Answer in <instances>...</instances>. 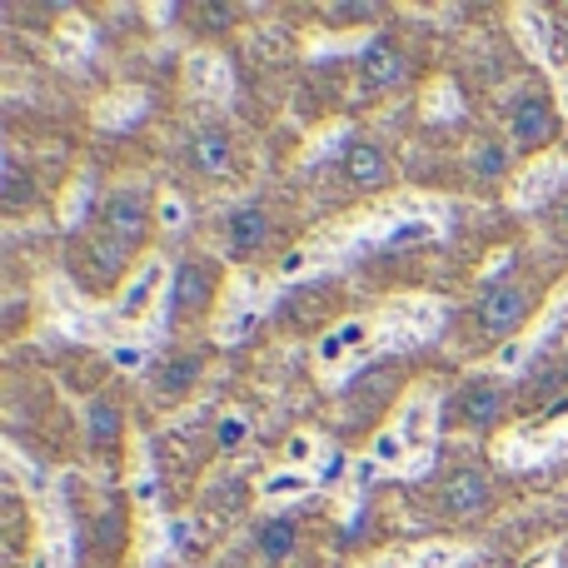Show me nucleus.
I'll use <instances>...</instances> for the list:
<instances>
[{
    "label": "nucleus",
    "instance_id": "f257e3e1",
    "mask_svg": "<svg viewBox=\"0 0 568 568\" xmlns=\"http://www.w3.org/2000/svg\"><path fill=\"white\" fill-rule=\"evenodd\" d=\"M474 314H479L484 334H514L534 314V294H529V284H519V280H499L479 294V310Z\"/></svg>",
    "mask_w": 568,
    "mask_h": 568
},
{
    "label": "nucleus",
    "instance_id": "f03ea898",
    "mask_svg": "<svg viewBox=\"0 0 568 568\" xmlns=\"http://www.w3.org/2000/svg\"><path fill=\"white\" fill-rule=\"evenodd\" d=\"M100 225H105V235L135 245V240L150 230V200H145V190H140V185H120L115 195L105 200V210H100Z\"/></svg>",
    "mask_w": 568,
    "mask_h": 568
},
{
    "label": "nucleus",
    "instance_id": "7ed1b4c3",
    "mask_svg": "<svg viewBox=\"0 0 568 568\" xmlns=\"http://www.w3.org/2000/svg\"><path fill=\"white\" fill-rule=\"evenodd\" d=\"M434 504H439V514H449V519H479V514L489 509V479H484L479 469H459L439 484Z\"/></svg>",
    "mask_w": 568,
    "mask_h": 568
},
{
    "label": "nucleus",
    "instance_id": "20e7f679",
    "mask_svg": "<svg viewBox=\"0 0 568 568\" xmlns=\"http://www.w3.org/2000/svg\"><path fill=\"white\" fill-rule=\"evenodd\" d=\"M499 414H504L499 379H469L459 389V399H454V419H459L464 429H494Z\"/></svg>",
    "mask_w": 568,
    "mask_h": 568
},
{
    "label": "nucleus",
    "instance_id": "39448f33",
    "mask_svg": "<svg viewBox=\"0 0 568 568\" xmlns=\"http://www.w3.org/2000/svg\"><path fill=\"white\" fill-rule=\"evenodd\" d=\"M210 294H215V265L210 260H185V265L175 270V290H170V310L185 320V314L205 310Z\"/></svg>",
    "mask_w": 568,
    "mask_h": 568
},
{
    "label": "nucleus",
    "instance_id": "423d86ee",
    "mask_svg": "<svg viewBox=\"0 0 568 568\" xmlns=\"http://www.w3.org/2000/svg\"><path fill=\"white\" fill-rule=\"evenodd\" d=\"M359 75H364V85H369V90H389V85H399V80L409 75V65H404V50L394 45V40L374 36L369 45L359 50Z\"/></svg>",
    "mask_w": 568,
    "mask_h": 568
},
{
    "label": "nucleus",
    "instance_id": "0eeeda50",
    "mask_svg": "<svg viewBox=\"0 0 568 568\" xmlns=\"http://www.w3.org/2000/svg\"><path fill=\"white\" fill-rule=\"evenodd\" d=\"M509 135H514V145H519V150L549 145V140H554V110H549V100H544V95H524L519 105H514V115H509Z\"/></svg>",
    "mask_w": 568,
    "mask_h": 568
},
{
    "label": "nucleus",
    "instance_id": "6e6552de",
    "mask_svg": "<svg viewBox=\"0 0 568 568\" xmlns=\"http://www.w3.org/2000/svg\"><path fill=\"white\" fill-rule=\"evenodd\" d=\"M339 170H344V180L359 190H379L384 180H389V160H384V150L374 145V140H349L339 155Z\"/></svg>",
    "mask_w": 568,
    "mask_h": 568
},
{
    "label": "nucleus",
    "instance_id": "1a4fd4ad",
    "mask_svg": "<svg viewBox=\"0 0 568 568\" xmlns=\"http://www.w3.org/2000/svg\"><path fill=\"white\" fill-rule=\"evenodd\" d=\"M230 255H255V250H265L270 240V210L265 205H240L235 215H230Z\"/></svg>",
    "mask_w": 568,
    "mask_h": 568
},
{
    "label": "nucleus",
    "instance_id": "9d476101",
    "mask_svg": "<svg viewBox=\"0 0 568 568\" xmlns=\"http://www.w3.org/2000/svg\"><path fill=\"white\" fill-rule=\"evenodd\" d=\"M190 155H195V165L205 170V175H230V170H235V140L220 125H205V130H195Z\"/></svg>",
    "mask_w": 568,
    "mask_h": 568
},
{
    "label": "nucleus",
    "instance_id": "9b49d317",
    "mask_svg": "<svg viewBox=\"0 0 568 568\" xmlns=\"http://www.w3.org/2000/svg\"><path fill=\"white\" fill-rule=\"evenodd\" d=\"M160 284H165V265H160V260H155V265H145L135 280L125 284V290H120V304H115V310H120V320H140V314H145L150 304H155Z\"/></svg>",
    "mask_w": 568,
    "mask_h": 568
},
{
    "label": "nucleus",
    "instance_id": "f8f14e48",
    "mask_svg": "<svg viewBox=\"0 0 568 568\" xmlns=\"http://www.w3.org/2000/svg\"><path fill=\"white\" fill-rule=\"evenodd\" d=\"M394 434L404 439V449H429V434H434V404H429V394H414V399H404Z\"/></svg>",
    "mask_w": 568,
    "mask_h": 568
},
{
    "label": "nucleus",
    "instance_id": "ddd939ff",
    "mask_svg": "<svg viewBox=\"0 0 568 568\" xmlns=\"http://www.w3.org/2000/svg\"><path fill=\"white\" fill-rule=\"evenodd\" d=\"M434 320H439V310H434L429 300H404V304H394V310H389V334H394V344H409V339H419V334H429Z\"/></svg>",
    "mask_w": 568,
    "mask_h": 568
},
{
    "label": "nucleus",
    "instance_id": "4468645a",
    "mask_svg": "<svg viewBox=\"0 0 568 568\" xmlns=\"http://www.w3.org/2000/svg\"><path fill=\"white\" fill-rule=\"evenodd\" d=\"M200 374H205V354H175V359L160 369L155 394L160 399H180V394H190L200 384Z\"/></svg>",
    "mask_w": 568,
    "mask_h": 568
},
{
    "label": "nucleus",
    "instance_id": "2eb2a0df",
    "mask_svg": "<svg viewBox=\"0 0 568 568\" xmlns=\"http://www.w3.org/2000/svg\"><path fill=\"white\" fill-rule=\"evenodd\" d=\"M130 250H135V245H125V240H115V235H105V230H100V235L90 240V275H95L100 284L120 280V275H125V265H130Z\"/></svg>",
    "mask_w": 568,
    "mask_h": 568
},
{
    "label": "nucleus",
    "instance_id": "dca6fc26",
    "mask_svg": "<svg viewBox=\"0 0 568 568\" xmlns=\"http://www.w3.org/2000/svg\"><path fill=\"white\" fill-rule=\"evenodd\" d=\"M364 339H369V329H364L359 320H344V324H334V329L320 339V349H314V359H320V369H334V364H339L344 354L364 349Z\"/></svg>",
    "mask_w": 568,
    "mask_h": 568
},
{
    "label": "nucleus",
    "instance_id": "f3484780",
    "mask_svg": "<svg viewBox=\"0 0 568 568\" xmlns=\"http://www.w3.org/2000/svg\"><path fill=\"white\" fill-rule=\"evenodd\" d=\"M85 434L95 449H110V444H120V434H125V414H120V404L110 399H90L85 409Z\"/></svg>",
    "mask_w": 568,
    "mask_h": 568
},
{
    "label": "nucleus",
    "instance_id": "a211bd4d",
    "mask_svg": "<svg viewBox=\"0 0 568 568\" xmlns=\"http://www.w3.org/2000/svg\"><path fill=\"white\" fill-rule=\"evenodd\" d=\"M255 544H260V554L265 559H290L294 554V544H300V529H294V519H265L255 529Z\"/></svg>",
    "mask_w": 568,
    "mask_h": 568
},
{
    "label": "nucleus",
    "instance_id": "6ab92c4d",
    "mask_svg": "<svg viewBox=\"0 0 568 568\" xmlns=\"http://www.w3.org/2000/svg\"><path fill=\"white\" fill-rule=\"evenodd\" d=\"M554 180H564V165H559V160H549V165L534 170V175L524 180L519 190H514V200H519V205H534V200H544V195L554 190Z\"/></svg>",
    "mask_w": 568,
    "mask_h": 568
},
{
    "label": "nucleus",
    "instance_id": "aec40b11",
    "mask_svg": "<svg viewBox=\"0 0 568 568\" xmlns=\"http://www.w3.org/2000/svg\"><path fill=\"white\" fill-rule=\"evenodd\" d=\"M190 85L205 90V95H225V70L215 55H195L190 60Z\"/></svg>",
    "mask_w": 568,
    "mask_h": 568
},
{
    "label": "nucleus",
    "instance_id": "412c9836",
    "mask_svg": "<svg viewBox=\"0 0 568 568\" xmlns=\"http://www.w3.org/2000/svg\"><path fill=\"white\" fill-rule=\"evenodd\" d=\"M260 494H265V499H294V494H310V479L294 469H280V474L260 479Z\"/></svg>",
    "mask_w": 568,
    "mask_h": 568
},
{
    "label": "nucleus",
    "instance_id": "4be33fe9",
    "mask_svg": "<svg viewBox=\"0 0 568 568\" xmlns=\"http://www.w3.org/2000/svg\"><path fill=\"white\" fill-rule=\"evenodd\" d=\"M504 170H509V150L494 145V140H484V145L474 150V175H479V180H499Z\"/></svg>",
    "mask_w": 568,
    "mask_h": 568
},
{
    "label": "nucleus",
    "instance_id": "5701e85b",
    "mask_svg": "<svg viewBox=\"0 0 568 568\" xmlns=\"http://www.w3.org/2000/svg\"><path fill=\"white\" fill-rule=\"evenodd\" d=\"M0 200H6V210H20L30 200V175L20 170L16 155H6V190H0Z\"/></svg>",
    "mask_w": 568,
    "mask_h": 568
},
{
    "label": "nucleus",
    "instance_id": "b1692460",
    "mask_svg": "<svg viewBox=\"0 0 568 568\" xmlns=\"http://www.w3.org/2000/svg\"><path fill=\"white\" fill-rule=\"evenodd\" d=\"M215 439H220V449H225V454H235L240 444L250 439V419H245V414H225V419H220V429H215Z\"/></svg>",
    "mask_w": 568,
    "mask_h": 568
},
{
    "label": "nucleus",
    "instance_id": "393cba45",
    "mask_svg": "<svg viewBox=\"0 0 568 568\" xmlns=\"http://www.w3.org/2000/svg\"><path fill=\"white\" fill-rule=\"evenodd\" d=\"M384 240H389L394 250H399V245H424V240H434V225H429V220H404V225H394Z\"/></svg>",
    "mask_w": 568,
    "mask_h": 568
},
{
    "label": "nucleus",
    "instance_id": "a878e982",
    "mask_svg": "<svg viewBox=\"0 0 568 568\" xmlns=\"http://www.w3.org/2000/svg\"><path fill=\"white\" fill-rule=\"evenodd\" d=\"M95 539H100V549H105V554L125 549V519H120V509H110V514H105V519H100Z\"/></svg>",
    "mask_w": 568,
    "mask_h": 568
},
{
    "label": "nucleus",
    "instance_id": "bb28decb",
    "mask_svg": "<svg viewBox=\"0 0 568 568\" xmlns=\"http://www.w3.org/2000/svg\"><path fill=\"white\" fill-rule=\"evenodd\" d=\"M464 564V549H449V544H429V549L419 554V564L414 568H459Z\"/></svg>",
    "mask_w": 568,
    "mask_h": 568
},
{
    "label": "nucleus",
    "instance_id": "cd10ccee",
    "mask_svg": "<svg viewBox=\"0 0 568 568\" xmlns=\"http://www.w3.org/2000/svg\"><path fill=\"white\" fill-rule=\"evenodd\" d=\"M324 16L329 20H374L379 16V6H374V0H344V6H329Z\"/></svg>",
    "mask_w": 568,
    "mask_h": 568
},
{
    "label": "nucleus",
    "instance_id": "c85d7f7f",
    "mask_svg": "<svg viewBox=\"0 0 568 568\" xmlns=\"http://www.w3.org/2000/svg\"><path fill=\"white\" fill-rule=\"evenodd\" d=\"M394 459H404V439L399 434H379V439H374V464H394Z\"/></svg>",
    "mask_w": 568,
    "mask_h": 568
},
{
    "label": "nucleus",
    "instance_id": "c756f323",
    "mask_svg": "<svg viewBox=\"0 0 568 568\" xmlns=\"http://www.w3.org/2000/svg\"><path fill=\"white\" fill-rule=\"evenodd\" d=\"M195 20H205V30H225L235 20V6H200Z\"/></svg>",
    "mask_w": 568,
    "mask_h": 568
},
{
    "label": "nucleus",
    "instance_id": "7c9ffc66",
    "mask_svg": "<svg viewBox=\"0 0 568 568\" xmlns=\"http://www.w3.org/2000/svg\"><path fill=\"white\" fill-rule=\"evenodd\" d=\"M349 474V459L344 454H324V464H320V484H334V479H344Z\"/></svg>",
    "mask_w": 568,
    "mask_h": 568
},
{
    "label": "nucleus",
    "instance_id": "2f4dec72",
    "mask_svg": "<svg viewBox=\"0 0 568 568\" xmlns=\"http://www.w3.org/2000/svg\"><path fill=\"white\" fill-rule=\"evenodd\" d=\"M160 220H165L170 230H180V225H185V205H180L175 195H165V200H160Z\"/></svg>",
    "mask_w": 568,
    "mask_h": 568
},
{
    "label": "nucleus",
    "instance_id": "473e14b6",
    "mask_svg": "<svg viewBox=\"0 0 568 568\" xmlns=\"http://www.w3.org/2000/svg\"><path fill=\"white\" fill-rule=\"evenodd\" d=\"M110 359H115V364H120V369H135V364H140V359H145V354H140V349H135V344H115V354H110Z\"/></svg>",
    "mask_w": 568,
    "mask_h": 568
},
{
    "label": "nucleus",
    "instance_id": "72a5a7b5",
    "mask_svg": "<svg viewBox=\"0 0 568 568\" xmlns=\"http://www.w3.org/2000/svg\"><path fill=\"white\" fill-rule=\"evenodd\" d=\"M554 230H559V235L568 240V190H564L559 200H554Z\"/></svg>",
    "mask_w": 568,
    "mask_h": 568
},
{
    "label": "nucleus",
    "instance_id": "f704fd0d",
    "mask_svg": "<svg viewBox=\"0 0 568 568\" xmlns=\"http://www.w3.org/2000/svg\"><path fill=\"white\" fill-rule=\"evenodd\" d=\"M310 454H314V444L304 439V434H300V439H290V464H304Z\"/></svg>",
    "mask_w": 568,
    "mask_h": 568
},
{
    "label": "nucleus",
    "instance_id": "c9c22d12",
    "mask_svg": "<svg viewBox=\"0 0 568 568\" xmlns=\"http://www.w3.org/2000/svg\"><path fill=\"white\" fill-rule=\"evenodd\" d=\"M304 270V250H290V255L280 260V275H300Z\"/></svg>",
    "mask_w": 568,
    "mask_h": 568
},
{
    "label": "nucleus",
    "instance_id": "e433bc0d",
    "mask_svg": "<svg viewBox=\"0 0 568 568\" xmlns=\"http://www.w3.org/2000/svg\"><path fill=\"white\" fill-rule=\"evenodd\" d=\"M559 20H568V6H564V10H559Z\"/></svg>",
    "mask_w": 568,
    "mask_h": 568
},
{
    "label": "nucleus",
    "instance_id": "4c0bfd02",
    "mask_svg": "<svg viewBox=\"0 0 568 568\" xmlns=\"http://www.w3.org/2000/svg\"><path fill=\"white\" fill-rule=\"evenodd\" d=\"M389 568H394V564H389ZM399 568H404V564H399Z\"/></svg>",
    "mask_w": 568,
    "mask_h": 568
}]
</instances>
